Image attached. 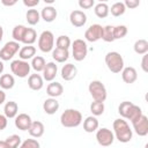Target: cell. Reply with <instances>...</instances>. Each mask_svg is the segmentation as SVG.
Here are the masks:
<instances>
[{
	"label": "cell",
	"instance_id": "30",
	"mask_svg": "<svg viewBox=\"0 0 148 148\" xmlns=\"http://www.w3.org/2000/svg\"><path fill=\"white\" fill-rule=\"evenodd\" d=\"M25 17H27V22L30 24V25H35L39 22V18H40V14L37 12V9H28L27 14H25Z\"/></svg>",
	"mask_w": 148,
	"mask_h": 148
},
{
	"label": "cell",
	"instance_id": "1",
	"mask_svg": "<svg viewBox=\"0 0 148 148\" xmlns=\"http://www.w3.org/2000/svg\"><path fill=\"white\" fill-rule=\"evenodd\" d=\"M113 131H114V135L118 139V141L123 143L130 142L133 136L132 130L130 128L127 121L124 119H116L113 121Z\"/></svg>",
	"mask_w": 148,
	"mask_h": 148
},
{
	"label": "cell",
	"instance_id": "9",
	"mask_svg": "<svg viewBox=\"0 0 148 148\" xmlns=\"http://www.w3.org/2000/svg\"><path fill=\"white\" fill-rule=\"evenodd\" d=\"M18 50H20V43H17L15 40L7 42L5 44V46L0 50V59L3 61L10 60Z\"/></svg>",
	"mask_w": 148,
	"mask_h": 148
},
{
	"label": "cell",
	"instance_id": "4",
	"mask_svg": "<svg viewBox=\"0 0 148 148\" xmlns=\"http://www.w3.org/2000/svg\"><path fill=\"white\" fill-rule=\"evenodd\" d=\"M105 64L112 73H120L124 68V59L120 53L116 51L108 52L105 56Z\"/></svg>",
	"mask_w": 148,
	"mask_h": 148
},
{
	"label": "cell",
	"instance_id": "51",
	"mask_svg": "<svg viewBox=\"0 0 148 148\" xmlns=\"http://www.w3.org/2000/svg\"><path fill=\"white\" fill-rule=\"evenodd\" d=\"M45 2H47V3H52L53 0H45Z\"/></svg>",
	"mask_w": 148,
	"mask_h": 148
},
{
	"label": "cell",
	"instance_id": "41",
	"mask_svg": "<svg viewBox=\"0 0 148 148\" xmlns=\"http://www.w3.org/2000/svg\"><path fill=\"white\" fill-rule=\"evenodd\" d=\"M95 1L94 0H79V6L83 9H89L94 6Z\"/></svg>",
	"mask_w": 148,
	"mask_h": 148
},
{
	"label": "cell",
	"instance_id": "19",
	"mask_svg": "<svg viewBox=\"0 0 148 148\" xmlns=\"http://www.w3.org/2000/svg\"><path fill=\"white\" fill-rule=\"evenodd\" d=\"M43 109L47 114H54L59 109V102L56 98H47L43 103Z\"/></svg>",
	"mask_w": 148,
	"mask_h": 148
},
{
	"label": "cell",
	"instance_id": "18",
	"mask_svg": "<svg viewBox=\"0 0 148 148\" xmlns=\"http://www.w3.org/2000/svg\"><path fill=\"white\" fill-rule=\"evenodd\" d=\"M62 92H64V87L59 82H51V83H49V86L46 88V94L52 98L60 96Z\"/></svg>",
	"mask_w": 148,
	"mask_h": 148
},
{
	"label": "cell",
	"instance_id": "35",
	"mask_svg": "<svg viewBox=\"0 0 148 148\" xmlns=\"http://www.w3.org/2000/svg\"><path fill=\"white\" fill-rule=\"evenodd\" d=\"M57 49H61V50H68V47L71 46V39L68 36L61 35L57 38Z\"/></svg>",
	"mask_w": 148,
	"mask_h": 148
},
{
	"label": "cell",
	"instance_id": "13",
	"mask_svg": "<svg viewBox=\"0 0 148 148\" xmlns=\"http://www.w3.org/2000/svg\"><path fill=\"white\" fill-rule=\"evenodd\" d=\"M69 21H71V23H72L74 27L80 28V27H83V25L86 24V22H87V15H86L82 10L76 9V10H73V12L71 13V15H69Z\"/></svg>",
	"mask_w": 148,
	"mask_h": 148
},
{
	"label": "cell",
	"instance_id": "31",
	"mask_svg": "<svg viewBox=\"0 0 148 148\" xmlns=\"http://www.w3.org/2000/svg\"><path fill=\"white\" fill-rule=\"evenodd\" d=\"M134 52L138 54H146L148 52V42L146 39H138L134 43Z\"/></svg>",
	"mask_w": 148,
	"mask_h": 148
},
{
	"label": "cell",
	"instance_id": "32",
	"mask_svg": "<svg viewBox=\"0 0 148 148\" xmlns=\"http://www.w3.org/2000/svg\"><path fill=\"white\" fill-rule=\"evenodd\" d=\"M31 67L36 71V72H43L46 62H45V59L40 56H36L32 58V61H31Z\"/></svg>",
	"mask_w": 148,
	"mask_h": 148
},
{
	"label": "cell",
	"instance_id": "6",
	"mask_svg": "<svg viewBox=\"0 0 148 148\" xmlns=\"http://www.w3.org/2000/svg\"><path fill=\"white\" fill-rule=\"evenodd\" d=\"M54 45V36L51 31L45 30L40 34L39 38H38V47L42 52L47 53L50 51H52Z\"/></svg>",
	"mask_w": 148,
	"mask_h": 148
},
{
	"label": "cell",
	"instance_id": "5",
	"mask_svg": "<svg viewBox=\"0 0 148 148\" xmlns=\"http://www.w3.org/2000/svg\"><path fill=\"white\" fill-rule=\"evenodd\" d=\"M88 90H89L91 97L94 98V101L104 102L106 99V88L101 81H98V80L91 81L88 86Z\"/></svg>",
	"mask_w": 148,
	"mask_h": 148
},
{
	"label": "cell",
	"instance_id": "29",
	"mask_svg": "<svg viewBox=\"0 0 148 148\" xmlns=\"http://www.w3.org/2000/svg\"><path fill=\"white\" fill-rule=\"evenodd\" d=\"M95 14H96V16L97 17H99V18H104V17H106L108 15H109V10H110V8H109V6L105 3V2H99V3H97L96 6H95Z\"/></svg>",
	"mask_w": 148,
	"mask_h": 148
},
{
	"label": "cell",
	"instance_id": "10",
	"mask_svg": "<svg viewBox=\"0 0 148 148\" xmlns=\"http://www.w3.org/2000/svg\"><path fill=\"white\" fill-rule=\"evenodd\" d=\"M96 140L97 142L103 146V147H109L113 143V140H114V135L113 133L109 130V128H99L97 132H96Z\"/></svg>",
	"mask_w": 148,
	"mask_h": 148
},
{
	"label": "cell",
	"instance_id": "46",
	"mask_svg": "<svg viewBox=\"0 0 148 148\" xmlns=\"http://www.w3.org/2000/svg\"><path fill=\"white\" fill-rule=\"evenodd\" d=\"M5 101H6V92H5L2 89H0V105H1Z\"/></svg>",
	"mask_w": 148,
	"mask_h": 148
},
{
	"label": "cell",
	"instance_id": "50",
	"mask_svg": "<svg viewBox=\"0 0 148 148\" xmlns=\"http://www.w3.org/2000/svg\"><path fill=\"white\" fill-rule=\"evenodd\" d=\"M3 72V62H2V60H0V74Z\"/></svg>",
	"mask_w": 148,
	"mask_h": 148
},
{
	"label": "cell",
	"instance_id": "16",
	"mask_svg": "<svg viewBox=\"0 0 148 148\" xmlns=\"http://www.w3.org/2000/svg\"><path fill=\"white\" fill-rule=\"evenodd\" d=\"M121 77H123V81L125 83L131 84V83H133V82L136 81L138 73H136V71H135L134 67H131V66L130 67H125L121 71Z\"/></svg>",
	"mask_w": 148,
	"mask_h": 148
},
{
	"label": "cell",
	"instance_id": "43",
	"mask_svg": "<svg viewBox=\"0 0 148 148\" xmlns=\"http://www.w3.org/2000/svg\"><path fill=\"white\" fill-rule=\"evenodd\" d=\"M38 3H39V0H23V5L27 7H30V8L37 6Z\"/></svg>",
	"mask_w": 148,
	"mask_h": 148
},
{
	"label": "cell",
	"instance_id": "23",
	"mask_svg": "<svg viewBox=\"0 0 148 148\" xmlns=\"http://www.w3.org/2000/svg\"><path fill=\"white\" fill-rule=\"evenodd\" d=\"M40 16L45 22H52L57 17V9L52 6H46L42 9Z\"/></svg>",
	"mask_w": 148,
	"mask_h": 148
},
{
	"label": "cell",
	"instance_id": "48",
	"mask_svg": "<svg viewBox=\"0 0 148 148\" xmlns=\"http://www.w3.org/2000/svg\"><path fill=\"white\" fill-rule=\"evenodd\" d=\"M0 148H9L6 143V141H0Z\"/></svg>",
	"mask_w": 148,
	"mask_h": 148
},
{
	"label": "cell",
	"instance_id": "26",
	"mask_svg": "<svg viewBox=\"0 0 148 148\" xmlns=\"http://www.w3.org/2000/svg\"><path fill=\"white\" fill-rule=\"evenodd\" d=\"M37 39V34L35 31V29L32 28H27L23 38H22V43H24L25 45H32Z\"/></svg>",
	"mask_w": 148,
	"mask_h": 148
},
{
	"label": "cell",
	"instance_id": "22",
	"mask_svg": "<svg viewBox=\"0 0 148 148\" xmlns=\"http://www.w3.org/2000/svg\"><path fill=\"white\" fill-rule=\"evenodd\" d=\"M3 112H5L6 118H15L17 116V112H18V105H17V103L14 102V101L7 102L5 104Z\"/></svg>",
	"mask_w": 148,
	"mask_h": 148
},
{
	"label": "cell",
	"instance_id": "8",
	"mask_svg": "<svg viewBox=\"0 0 148 148\" xmlns=\"http://www.w3.org/2000/svg\"><path fill=\"white\" fill-rule=\"evenodd\" d=\"M72 49H73V58L76 61H82L87 57L88 47L83 39H75L72 44Z\"/></svg>",
	"mask_w": 148,
	"mask_h": 148
},
{
	"label": "cell",
	"instance_id": "28",
	"mask_svg": "<svg viewBox=\"0 0 148 148\" xmlns=\"http://www.w3.org/2000/svg\"><path fill=\"white\" fill-rule=\"evenodd\" d=\"M15 84V79L12 74H3L0 77V87L2 89H12Z\"/></svg>",
	"mask_w": 148,
	"mask_h": 148
},
{
	"label": "cell",
	"instance_id": "21",
	"mask_svg": "<svg viewBox=\"0 0 148 148\" xmlns=\"http://www.w3.org/2000/svg\"><path fill=\"white\" fill-rule=\"evenodd\" d=\"M43 84V77L39 74H31L28 79V86L32 90H40Z\"/></svg>",
	"mask_w": 148,
	"mask_h": 148
},
{
	"label": "cell",
	"instance_id": "2",
	"mask_svg": "<svg viewBox=\"0 0 148 148\" xmlns=\"http://www.w3.org/2000/svg\"><path fill=\"white\" fill-rule=\"evenodd\" d=\"M118 112L119 114L123 117V118H126L131 121L135 120L136 118H139L141 114H142V110L140 106L133 104L132 102H128V101H125V102H121L118 106Z\"/></svg>",
	"mask_w": 148,
	"mask_h": 148
},
{
	"label": "cell",
	"instance_id": "12",
	"mask_svg": "<svg viewBox=\"0 0 148 148\" xmlns=\"http://www.w3.org/2000/svg\"><path fill=\"white\" fill-rule=\"evenodd\" d=\"M132 125H133V128H134V131H135V133L138 135L145 136V135L148 134V118L143 113L139 118L133 120Z\"/></svg>",
	"mask_w": 148,
	"mask_h": 148
},
{
	"label": "cell",
	"instance_id": "24",
	"mask_svg": "<svg viewBox=\"0 0 148 148\" xmlns=\"http://www.w3.org/2000/svg\"><path fill=\"white\" fill-rule=\"evenodd\" d=\"M98 128V120L96 117H87L86 120L83 121V130L87 133H92Z\"/></svg>",
	"mask_w": 148,
	"mask_h": 148
},
{
	"label": "cell",
	"instance_id": "45",
	"mask_svg": "<svg viewBox=\"0 0 148 148\" xmlns=\"http://www.w3.org/2000/svg\"><path fill=\"white\" fill-rule=\"evenodd\" d=\"M7 127V118L3 114H0V131L5 130Z\"/></svg>",
	"mask_w": 148,
	"mask_h": 148
},
{
	"label": "cell",
	"instance_id": "33",
	"mask_svg": "<svg viewBox=\"0 0 148 148\" xmlns=\"http://www.w3.org/2000/svg\"><path fill=\"white\" fill-rule=\"evenodd\" d=\"M25 30H27V28L24 25H22V24L15 25L14 29H13V32H12V36H13L14 40L17 42V43L22 42V38H23V35H24Z\"/></svg>",
	"mask_w": 148,
	"mask_h": 148
},
{
	"label": "cell",
	"instance_id": "27",
	"mask_svg": "<svg viewBox=\"0 0 148 148\" xmlns=\"http://www.w3.org/2000/svg\"><path fill=\"white\" fill-rule=\"evenodd\" d=\"M52 57L57 62H65L69 57V52L68 50H61V49L56 47L52 51Z\"/></svg>",
	"mask_w": 148,
	"mask_h": 148
},
{
	"label": "cell",
	"instance_id": "37",
	"mask_svg": "<svg viewBox=\"0 0 148 148\" xmlns=\"http://www.w3.org/2000/svg\"><path fill=\"white\" fill-rule=\"evenodd\" d=\"M104 103L103 102H96L94 101L91 104H90V111L92 112L94 116H101L103 114L104 112Z\"/></svg>",
	"mask_w": 148,
	"mask_h": 148
},
{
	"label": "cell",
	"instance_id": "42",
	"mask_svg": "<svg viewBox=\"0 0 148 148\" xmlns=\"http://www.w3.org/2000/svg\"><path fill=\"white\" fill-rule=\"evenodd\" d=\"M125 7H128V8H135L140 5V1L139 0H126L124 2Z\"/></svg>",
	"mask_w": 148,
	"mask_h": 148
},
{
	"label": "cell",
	"instance_id": "11",
	"mask_svg": "<svg viewBox=\"0 0 148 148\" xmlns=\"http://www.w3.org/2000/svg\"><path fill=\"white\" fill-rule=\"evenodd\" d=\"M103 36V27L101 24H91L84 32V37L88 42H97L99 39H102Z\"/></svg>",
	"mask_w": 148,
	"mask_h": 148
},
{
	"label": "cell",
	"instance_id": "14",
	"mask_svg": "<svg viewBox=\"0 0 148 148\" xmlns=\"http://www.w3.org/2000/svg\"><path fill=\"white\" fill-rule=\"evenodd\" d=\"M31 123L32 120L27 113H20L15 117V126L21 131H28L30 128Z\"/></svg>",
	"mask_w": 148,
	"mask_h": 148
},
{
	"label": "cell",
	"instance_id": "39",
	"mask_svg": "<svg viewBox=\"0 0 148 148\" xmlns=\"http://www.w3.org/2000/svg\"><path fill=\"white\" fill-rule=\"evenodd\" d=\"M127 35V28L125 25H117L113 27V37L114 39H120L124 38Z\"/></svg>",
	"mask_w": 148,
	"mask_h": 148
},
{
	"label": "cell",
	"instance_id": "49",
	"mask_svg": "<svg viewBox=\"0 0 148 148\" xmlns=\"http://www.w3.org/2000/svg\"><path fill=\"white\" fill-rule=\"evenodd\" d=\"M2 37H3V29H2V27L0 25V42L2 40Z\"/></svg>",
	"mask_w": 148,
	"mask_h": 148
},
{
	"label": "cell",
	"instance_id": "44",
	"mask_svg": "<svg viewBox=\"0 0 148 148\" xmlns=\"http://www.w3.org/2000/svg\"><path fill=\"white\" fill-rule=\"evenodd\" d=\"M147 60H148V54H143V58H142V62H141V67L143 69V72H148V65H147Z\"/></svg>",
	"mask_w": 148,
	"mask_h": 148
},
{
	"label": "cell",
	"instance_id": "3",
	"mask_svg": "<svg viewBox=\"0 0 148 148\" xmlns=\"http://www.w3.org/2000/svg\"><path fill=\"white\" fill-rule=\"evenodd\" d=\"M82 121V114L75 109H67L60 116V123L64 127H77Z\"/></svg>",
	"mask_w": 148,
	"mask_h": 148
},
{
	"label": "cell",
	"instance_id": "40",
	"mask_svg": "<svg viewBox=\"0 0 148 148\" xmlns=\"http://www.w3.org/2000/svg\"><path fill=\"white\" fill-rule=\"evenodd\" d=\"M39 147H40L39 142L35 139H27L20 145V148H39Z\"/></svg>",
	"mask_w": 148,
	"mask_h": 148
},
{
	"label": "cell",
	"instance_id": "15",
	"mask_svg": "<svg viewBox=\"0 0 148 148\" xmlns=\"http://www.w3.org/2000/svg\"><path fill=\"white\" fill-rule=\"evenodd\" d=\"M77 74V68L73 64H66L61 68V77L65 81H71L73 80Z\"/></svg>",
	"mask_w": 148,
	"mask_h": 148
},
{
	"label": "cell",
	"instance_id": "36",
	"mask_svg": "<svg viewBox=\"0 0 148 148\" xmlns=\"http://www.w3.org/2000/svg\"><path fill=\"white\" fill-rule=\"evenodd\" d=\"M102 39L104 42H108V43H111L114 40V37H113V27L112 25H105L103 27V36H102Z\"/></svg>",
	"mask_w": 148,
	"mask_h": 148
},
{
	"label": "cell",
	"instance_id": "38",
	"mask_svg": "<svg viewBox=\"0 0 148 148\" xmlns=\"http://www.w3.org/2000/svg\"><path fill=\"white\" fill-rule=\"evenodd\" d=\"M5 141L9 148H17L21 145V138L17 134H13V135L8 136Z\"/></svg>",
	"mask_w": 148,
	"mask_h": 148
},
{
	"label": "cell",
	"instance_id": "34",
	"mask_svg": "<svg viewBox=\"0 0 148 148\" xmlns=\"http://www.w3.org/2000/svg\"><path fill=\"white\" fill-rule=\"evenodd\" d=\"M125 10H126V7H125L124 2L118 1V2H114V3L111 6V9H110L109 12H111V14L117 17V16L123 15V14L125 13Z\"/></svg>",
	"mask_w": 148,
	"mask_h": 148
},
{
	"label": "cell",
	"instance_id": "47",
	"mask_svg": "<svg viewBox=\"0 0 148 148\" xmlns=\"http://www.w3.org/2000/svg\"><path fill=\"white\" fill-rule=\"evenodd\" d=\"M1 2H2V5H5V6H14V5L16 3V0H12V1H7V0H2Z\"/></svg>",
	"mask_w": 148,
	"mask_h": 148
},
{
	"label": "cell",
	"instance_id": "25",
	"mask_svg": "<svg viewBox=\"0 0 148 148\" xmlns=\"http://www.w3.org/2000/svg\"><path fill=\"white\" fill-rule=\"evenodd\" d=\"M35 54H36V47L32 46V45L23 46L18 52V56H20L21 60H24V61L28 60V59H32Z\"/></svg>",
	"mask_w": 148,
	"mask_h": 148
},
{
	"label": "cell",
	"instance_id": "17",
	"mask_svg": "<svg viewBox=\"0 0 148 148\" xmlns=\"http://www.w3.org/2000/svg\"><path fill=\"white\" fill-rule=\"evenodd\" d=\"M57 72H58V67L54 62L50 61L45 65L44 69H43V77L44 80L46 81H53L56 75H57Z\"/></svg>",
	"mask_w": 148,
	"mask_h": 148
},
{
	"label": "cell",
	"instance_id": "7",
	"mask_svg": "<svg viewBox=\"0 0 148 148\" xmlns=\"http://www.w3.org/2000/svg\"><path fill=\"white\" fill-rule=\"evenodd\" d=\"M30 64H28V61L17 59V60H13L10 64V69L13 72V74H15L18 77H25L28 76V74L30 73Z\"/></svg>",
	"mask_w": 148,
	"mask_h": 148
},
{
	"label": "cell",
	"instance_id": "20",
	"mask_svg": "<svg viewBox=\"0 0 148 148\" xmlns=\"http://www.w3.org/2000/svg\"><path fill=\"white\" fill-rule=\"evenodd\" d=\"M28 131H29V134H30L31 136H34V138H40V136L44 134L45 128H44V125H43L42 121L36 120V121H32V123H31L30 128H29Z\"/></svg>",
	"mask_w": 148,
	"mask_h": 148
}]
</instances>
